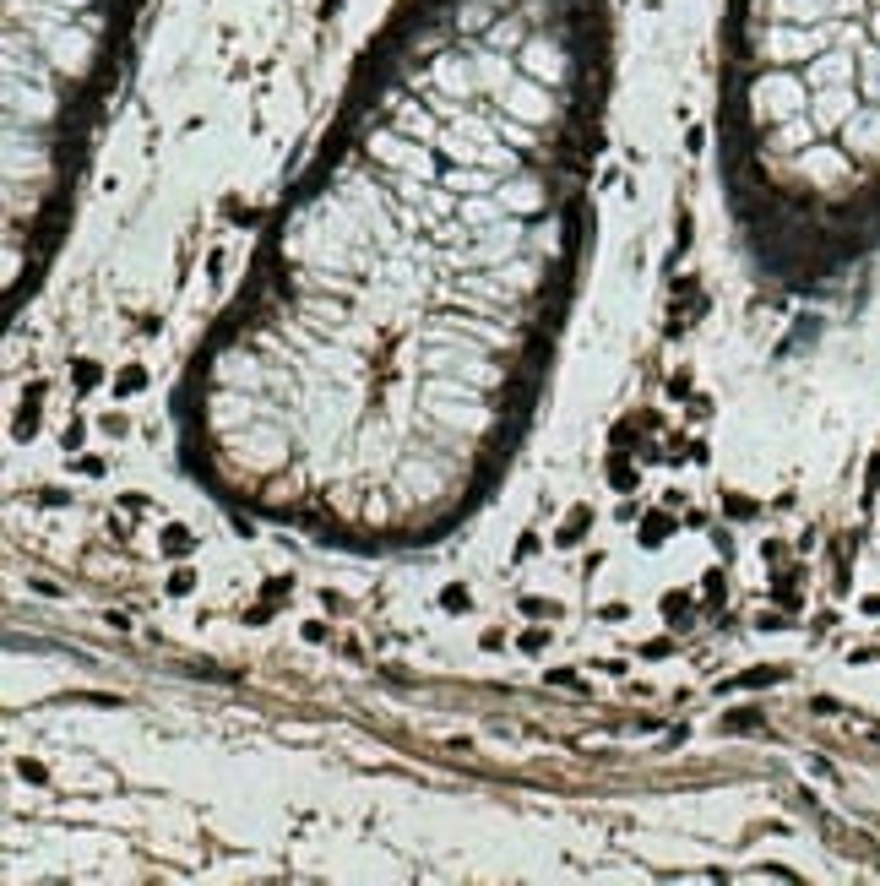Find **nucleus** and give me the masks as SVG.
Here are the masks:
<instances>
[{"label": "nucleus", "instance_id": "obj_1", "mask_svg": "<svg viewBox=\"0 0 880 886\" xmlns=\"http://www.w3.org/2000/svg\"><path fill=\"white\" fill-rule=\"evenodd\" d=\"M587 522H593V512H587V506H576V512H571V522H565V528H560V544H576V538H582V528H587Z\"/></svg>", "mask_w": 880, "mask_h": 886}, {"label": "nucleus", "instance_id": "obj_2", "mask_svg": "<svg viewBox=\"0 0 880 886\" xmlns=\"http://www.w3.org/2000/svg\"><path fill=\"white\" fill-rule=\"evenodd\" d=\"M142 381H147V370H142V365H125V370H120V381H114V392H125V397H131V392H142Z\"/></svg>", "mask_w": 880, "mask_h": 886}, {"label": "nucleus", "instance_id": "obj_3", "mask_svg": "<svg viewBox=\"0 0 880 886\" xmlns=\"http://www.w3.org/2000/svg\"><path fill=\"white\" fill-rule=\"evenodd\" d=\"M663 615H669V620H690V593H669V598H663Z\"/></svg>", "mask_w": 880, "mask_h": 886}, {"label": "nucleus", "instance_id": "obj_4", "mask_svg": "<svg viewBox=\"0 0 880 886\" xmlns=\"http://www.w3.org/2000/svg\"><path fill=\"white\" fill-rule=\"evenodd\" d=\"M440 604H446L451 615H462V609H468L473 598H468V587H446V593H440Z\"/></svg>", "mask_w": 880, "mask_h": 886}, {"label": "nucleus", "instance_id": "obj_5", "mask_svg": "<svg viewBox=\"0 0 880 886\" xmlns=\"http://www.w3.org/2000/svg\"><path fill=\"white\" fill-rule=\"evenodd\" d=\"M609 478H615V490H631V484H636V474H631V457H615V474H609Z\"/></svg>", "mask_w": 880, "mask_h": 886}, {"label": "nucleus", "instance_id": "obj_6", "mask_svg": "<svg viewBox=\"0 0 880 886\" xmlns=\"http://www.w3.org/2000/svg\"><path fill=\"white\" fill-rule=\"evenodd\" d=\"M164 544L174 549V555H185V549H190V533H185V528H169V533H164Z\"/></svg>", "mask_w": 880, "mask_h": 886}, {"label": "nucleus", "instance_id": "obj_7", "mask_svg": "<svg viewBox=\"0 0 880 886\" xmlns=\"http://www.w3.org/2000/svg\"><path fill=\"white\" fill-rule=\"evenodd\" d=\"M522 609H527L532 620H538V615H554V598H522Z\"/></svg>", "mask_w": 880, "mask_h": 886}, {"label": "nucleus", "instance_id": "obj_8", "mask_svg": "<svg viewBox=\"0 0 880 886\" xmlns=\"http://www.w3.org/2000/svg\"><path fill=\"white\" fill-rule=\"evenodd\" d=\"M669 533V516H652V522H647V528H641V538H647V544H657V538Z\"/></svg>", "mask_w": 880, "mask_h": 886}, {"label": "nucleus", "instance_id": "obj_9", "mask_svg": "<svg viewBox=\"0 0 880 886\" xmlns=\"http://www.w3.org/2000/svg\"><path fill=\"white\" fill-rule=\"evenodd\" d=\"M77 381H82V392H87V386L98 381V365H93V359H82V365H77Z\"/></svg>", "mask_w": 880, "mask_h": 886}, {"label": "nucleus", "instance_id": "obj_10", "mask_svg": "<svg viewBox=\"0 0 880 886\" xmlns=\"http://www.w3.org/2000/svg\"><path fill=\"white\" fill-rule=\"evenodd\" d=\"M17 772L27 778V783H44V767L39 762H17Z\"/></svg>", "mask_w": 880, "mask_h": 886}]
</instances>
